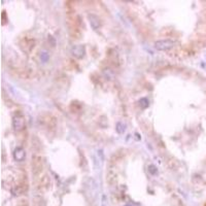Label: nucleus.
Masks as SVG:
<instances>
[{
  "instance_id": "nucleus-1",
  "label": "nucleus",
  "mask_w": 206,
  "mask_h": 206,
  "mask_svg": "<svg viewBox=\"0 0 206 206\" xmlns=\"http://www.w3.org/2000/svg\"><path fill=\"white\" fill-rule=\"evenodd\" d=\"M175 46V42L171 39H162V40H158L155 42L154 46L158 51H168V50L172 49Z\"/></svg>"
},
{
  "instance_id": "nucleus-2",
  "label": "nucleus",
  "mask_w": 206,
  "mask_h": 206,
  "mask_svg": "<svg viewBox=\"0 0 206 206\" xmlns=\"http://www.w3.org/2000/svg\"><path fill=\"white\" fill-rule=\"evenodd\" d=\"M26 126V120L25 117L21 113H18L15 115L14 118H12V127L15 131H22L24 130Z\"/></svg>"
},
{
  "instance_id": "nucleus-3",
  "label": "nucleus",
  "mask_w": 206,
  "mask_h": 206,
  "mask_svg": "<svg viewBox=\"0 0 206 206\" xmlns=\"http://www.w3.org/2000/svg\"><path fill=\"white\" fill-rule=\"evenodd\" d=\"M71 54L77 59H83L86 54V47L83 44H76L71 47Z\"/></svg>"
},
{
  "instance_id": "nucleus-4",
  "label": "nucleus",
  "mask_w": 206,
  "mask_h": 206,
  "mask_svg": "<svg viewBox=\"0 0 206 206\" xmlns=\"http://www.w3.org/2000/svg\"><path fill=\"white\" fill-rule=\"evenodd\" d=\"M88 20H89L90 26H91L93 30H98L99 28H101L102 23H101V20H100V18L98 17V15H96L94 14H89L88 15Z\"/></svg>"
},
{
  "instance_id": "nucleus-5",
  "label": "nucleus",
  "mask_w": 206,
  "mask_h": 206,
  "mask_svg": "<svg viewBox=\"0 0 206 206\" xmlns=\"http://www.w3.org/2000/svg\"><path fill=\"white\" fill-rule=\"evenodd\" d=\"M26 158V152L23 147L18 146L15 147L14 150V159L18 162H21V161H24Z\"/></svg>"
},
{
  "instance_id": "nucleus-6",
  "label": "nucleus",
  "mask_w": 206,
  "mask_h": 206,
  "mask_svg": "<svg viewBox=\"0 0 206 206\" xmlns=\"http://www.w3.org/2000/svg\"><path fill=\"white\" fill-rule=\"evenodd\" d=\"M115 130H117V132L118 133H120V134H123L124 132H125V130H126V126L124 125L123 123H118L117 124V128H115Z\"/></svg>"
},
{
  "instance_id": "nucleus-7",
  "label": "nucleus",
  "mask_w": 206,
  "mask_h": 206,
  "mask_svg": "<svg viewBox=\"0 0 206 206\" xmlns=\"http://www.w3.org/2000/svg\"><path fill=\"white\" fill-rule=\"evenodd\" d=\"M139 105H140L141 108H146V107H149V101L146 98H141L139 100Z\"/></svg>"
},
{
  "instance_id": "nucleus-8",
  "label": "nucleus",
  "mask_w": 206,
  "mask_h": 206,
  "mask_svg": "<svg viewBox=\"0 0 206 206\" xmlns=\"http://www.w3.org/2000/svg\"><path fill=\"white\" fill-rule=\"evenodd\" d=\"M149 172L152 174V175H156V174L158 173L157 167H156L155 165H149Z\"/></svg>"
},
{
  "instance_id": "nucleus-9",
  "label": "nucleus",
  "mask_w": 206,
  "mask_h": 206,
  "mask_svg": "<svg viewBox=\"0 0 206 206\" xmlns=\"http://www.w3.org/2000/svg\"><path fill=\"white\" fill-rule=\"evenodd\" d=\"M100 206H107V196L105 194H103L101 197V204H100Z\"/></svg>"
},
{
  "instance_id": "nucleus-10",
  "label": "nucleus",
  "mask_w": 206,
  "mask_h": 206,
  "mask_svg": "<svg viewBox=\"0 0 206 206\" xmlns=\"http://www.w3.org/2000/svg\"><path fill=\"white\" fill-rule=\"evenodd\" d=\"M40 57H41L42 61H44V62H46V60H47V58H49V55H47V54H46V53H42V54H41V56H40Z\"/></svg>"
},
{
  "instance_id": "nucleus-11",
  "label": "nucleus",
  "mask_w": 206,
  "mask_h": 206,
  "mask_svg": "<svg viewBox=\"0 0 206 206\" xmlns=\"http://www.w3.org/2000/svg\"><path fill=\"white\" fill-rule=\"evenodd\" d=\"M125 206H134L133 204H126Z\"/></svg>"
}]
</instances>
